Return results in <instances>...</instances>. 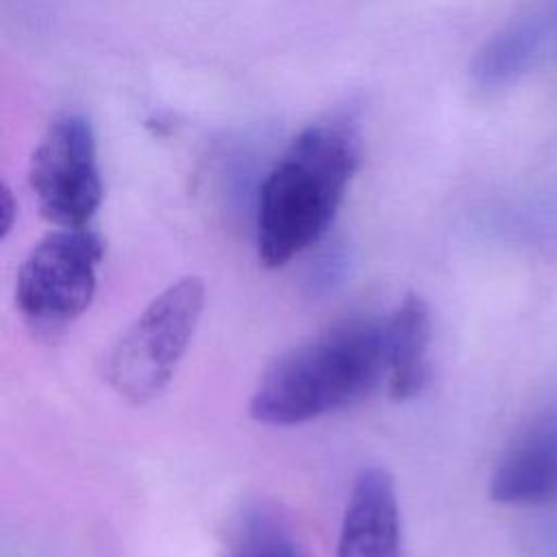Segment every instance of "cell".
Returning <instances> with one entry per match:
<instances>
[{"label": "cell", "mask_w": 557, "mask_h": 557, "mask_svg": "<svg viewBox=\"0 0 557 557\" xmlns=\"http://www.w3.org/2000/svg\"><path fill=\"white\" fill-rule=\"evenodd\" d=\"M361 161L359 124L333 113L307 124L261 183L257 250L268 268L285 265L331 226Z\"/></svg>", "instance_id": "obj_1"}, {"label": "cell", "mask_w": 557, "mask_h": 557, "mask_svg": "<svg viewBox=\"0 0 557 557\" xmlns=\"http://www.w3.org/2000/svg\"><path fill=\"white\" fill-rule=\"evenodd\" d=\"M383 376L385 320H342L289 348L263 372L250 396V416L272 426L300 424L357 403Z\"/></svg>", "instance_id": "obj_2"}, {"label": "cell", "mask_w": 557, "mask_h": 557, "mask_svg": "<svg viewBox=\"0 0 557 557\" xmlns=\"http://www.w3.org/2000/svg\"><path fill=\"white\" fill-rule=\"evenodd\" d=\"M205 307L200 276H181L157 294L109 352L104 376L128 403L157 398L181 363Z\"/></svg>", "instance_id": "obj_3"}, {"label": "cell", "mask_w": 557, "mask_h": 557, "mask_svg": "<svg viewBox=\"0 0 557 557\" xmlns=\"http://www.w3.org/2000/svg\"><path fill=\"white\" fill-rule=\"evenodd\" d=\"M102 239L89 228H59L39 239L20 265L15 305L35 331H59L91 302Z\"/></svg>", "instance_id": "obj_4"}, {"label": "cell", "mask_w": 557, "mask_h": 557, "mask_svg": "<svg viewBox=\"0 0 557 557\" xmlns=\"http://www.w3.org/2000/svg\"><path fill=\"white\" fill-rule=\"evenodd\" d=\"M28 183L41 213L61 228H85L100 207L102 178L96 135L81 113L57 115L37 141Z\"/></svg>", "instance_id": "obj_5"}, {"label": "cell", "mask_w": 557, "mask_h": 557, "mask_svg": "<svg viewBox=\"0 0 557 557\" xmlns=\"http://www.w3.org/2000/svg\"><path fill=\"white\" fill-rule=\"evenodd\" d=\"M557 61V2L533 7L494 30L470 61L479 89H500Z\"/></svg>", "instance_id": "obj_6"}, {"label": "cell", "mask_w": 557, "mask_h": 557, "mask_svg": "<svg viewBox=\"0 0 557 557\" xmlns=\"http://www.w3.org/2000/svg\"><path fill=\"white\" fill-rule=\"evenodd\" d=\"M490 496L503 505L557 500V409L535 416L494 468Z\"/></svg>", "instance_id": "obj_7"}, {"label": "cell", "mask_w": 557, "mask_h": 557, "mask_svg": "<svg viewBox=\"0 0 557 557\" xmlns=\"http://www.w3.org/2000/svg\"><path fill=\"white\" fill-rule=\"evenodd\" d=\"M335 557H400V509L387 470L366 468L357 474L346 500Z\"/></svg>", "instance_id": "obj_8"}, {"label": "cell", "mask_w": 557, "mask_h": 557, "mask_svg": "<svg viewBox=\"0 0 557 557\" xmlns=\"http://www.w3.org/2000/svg\"><path fill=\"white\" fill-rule=\"evenodd\" d=\"M387 329V385L394 400L422 392L429 381L431 311L422 296L407 294L385 320Z\"/></svg>", "instance_id": "obj_9"}, {"label": "cell", "mask_w": 557, "mask_h": 557, "mask_svg": "<svg viewBox=\"0 0 557 557\" xmlns=\"http://www.w3.org/2000/svg\"><path fill=\"white\" fill-rule=\"evenodd\" d=\"M226 557H305V553L285 520L265 505H257L244 513L235 550Z\"/></svg>", "instance_id": "obj_10"}, {"label": "cell", "mask_w": 557, "mask_h": 557, "mask_svg": "<svg viewBox=\"0 0 557 557\" xmlns=\"http://www.w3.org/2000/svg\"><path fill=\"white\" fill-rule=\"evenodd\" d=\"M344 270H346V257H344V252H342L339 248L329 250V252L320 259V263L315 265V270H313V274H311V287H313L315 292H329V289H333V287L342 281Z\"/></svg>", "instance_id": "obj_11"}, {"label": "cell", "mask_w": 557, "mask_h": 557, "mask_svg": "<svg viewBox=\"0 0 557 557\" xmlns=\"http://www.w3.org/2000/svg\"><path fill=\"white\" fill-rule=\"evenodd\" d=\"M2 211H4V218H2V235H7V231L11 228L13 224V211H15V202L11 198V189L9 187H2Z\"/></svg>", "instance_id": "obj_12"}]
</instances>
